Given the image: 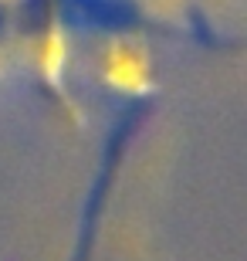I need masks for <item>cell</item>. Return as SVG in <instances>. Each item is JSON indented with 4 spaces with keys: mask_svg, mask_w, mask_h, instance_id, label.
<instances>
[{
    "mask_svg": "<svg viewBox=\"0 0 247 261\" xmlns=\"http://www.w3.org/2000/svg\"><path fill=\"white\" fill-rule=\"evenodd\" d=\"M102 71H105V82H108L115 92H122V95H143L152 85V71H149L146 55L129 48V44L108 48V55H105V61H102Z\"/></svg>",
    "mask_w": 247,
    "mask_h": 261,
    "instance_id": "cell-1",
    "label": "cell"
}]
</instances>
